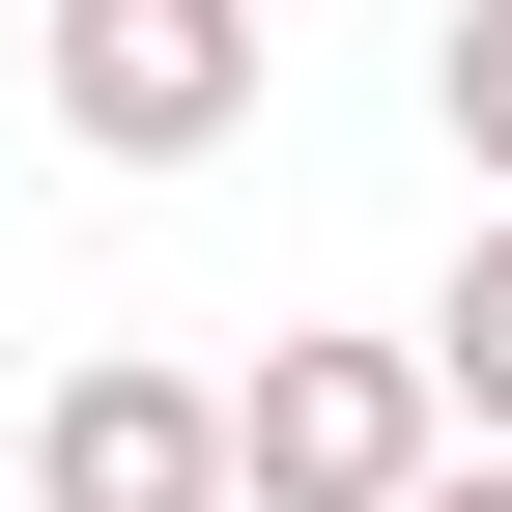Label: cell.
Instances as JSON below:
<instances>
[{"label": "cell", "instance_id": "6", "mask_svg": "<svg viewBox=\"0 0 512 512\" xmlns=\"http://www.w3.org/2000/svg\"><path fill=\"white\" fill-rule=\"evenodd\" d=\"M399 512H512V427H456V456H427V484H399Z\"/></svg>", "mask_w": 512, "mask_h": 512}, {"label": "cell", "instance_id": "7", "mask_svg": "<svg viewBox=\"0 0 512 512\" xmlns=\"http://www.w3.org/2000/svg\"><path fill=\"white\" fill-rule=\"evenodd\" d=\"M0 512H29V484H0Z\"/></svg>", "mask_w": 512, "mask_h": 512}, {"label": "cell", "instance_id": "3", "mask_svg": "<svg viewBox=\"0 0 512 512\" xmlns=\"http://www.w3.org/2000/svg\"><path fill=\"white\" fill-rule=\"evenodd\" d=\"M29 512H256V456H228V370H171V342L57 370V399H29Z\"/></svg>", "mask_w": 512, "mask_h": 512}, {"label": "cell", "instance_id": "5", "mask_svg": "<svg viewBox=\"0 0 512 512\" xmlns=\"http://www.w3.org/2000/svg\"><path fill=\"white\" fill-rule=\"evenodd\" d=\"M427 114H456V171L512 200V0H456V29H427Z\"/></svg>", "mask_w": 512, "mask_h": 512}, {"label": "cell", "instance_id": "1", "mask_svg": "<svg viewBox=\"0 0 512 512\" xmlns=\"http://www.w3.org/2000/svg\"><path fill=\"white\" fill-rule=\"evenodd\" d=\"M29 114H57L86 171H228L256 0H29Z\"/></svg>", "mask_w": 512, "mask_h": 512}, {"label": "cell", "instance_id": "4", "mask_svg": "<svg viewBox=\"0 0 512 512\" xmlns=\"http://www.w3.org/2000/svg\"><path fill=\"white\" fill-rule=\"evenodd\" d=\"M427 370H456V427H512V200H484L456 285H427Z\"/></svg>", "mask_w": 512, "mask_h": 512}, {"label": "cell", "instance_id": "2", "mask_svg": "<svg viewBox=\"0 0 512 512\" xmlns=\"http://www.w3.org/2000/svg\"><path fill=\"white\" fill-rule=\"evenodd\" d=\"M228 456H256V512H399L456 456V370L427 342H256L228 370Z\"/></svg>", "mask_w": 512, "mask_h": 512}]
</instances>
